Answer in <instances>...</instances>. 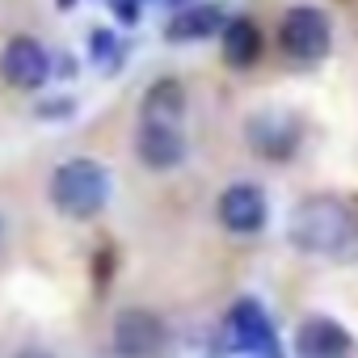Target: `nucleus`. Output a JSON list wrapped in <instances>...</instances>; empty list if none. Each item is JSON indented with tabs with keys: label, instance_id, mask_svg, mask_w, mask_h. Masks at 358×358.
Returning <instances> with one entry per match:
<instances>
[{
	"label": "nucleus",
	"instance_id": "f257e3e1",
	"mask_svg": "<svg viewBox=\"0 0 358 358\" xmlns=\"http://www.w3.org/2000/svg\"><path fill=\"white\" fill-rule=\"evenodd\" d=\"M287 236L295 249L303 253H337L350 245L354 236V215L341 199H329V194H316V199H303L295 211H291V224H287Z\"/></svg>",
	"mask_w": 358,
	"mask_h": 358
},
{
	"label": "nucleus",
	"instance_id": "f03ea898",
	"mask_svg": "<svg viewBox=\"0 0 358 358\" xmlns=\"http://www.w3.org/2000/svg\"><path fill=\"white\" fill-rule=\"evenodd\" d=\"M106 199H110V177L89 156H72V160H64L51 173V203L68 220H93V215H101Z\"/></svg>",
	"mask_w": 358,
	"mask_h": 358
},
{
	"label": "nucleus",
	"instance_id": "7ed1b4c3",
	"mask_svg": "<svg viewBox=\"0 0 358 358\" xmlns=\"http://www.w3.org/2000/svg\"><path fill=\"white\" fill-rule=\"evenodd\" d=\"M278 47H282V55L295 59V64H320V59L329 55V47H333V26H329V17H324L320 9L299 5V9H291V13L282 17V26H278Z\"/></svg>",
	"mask_w": 358,
	"mask_h": 358
},
{
	"label": "nucleus",
	"instance_id": "20e7f679",
	"mask_svg": "<svg viewBox=\"0 0 358 358\" xmlns=\"http://www.w3.org/2000/svg\"><path fill=\"white\" fill-rule=\"evenodd\" d=\"M114 354L118 358H156L169 341L164 320L152 308H127L114 316Z\"/></svg>",
	"mask_w": 358,
	"mask_h": 358
},
{
	"label": "nucleus",
	"instance_id": "39448f33",
	"mask_svg": "<svg viewBox=\"0 0 358 358\" xmlns=\"http://www.w3.org/2000/svg\"><path fill=\"white\" fill-rule=\"evenodd\" d=\"M51 76V55L38 38L30 34H17L5 43V51H0V80H5L9 89H22V93H34L43 89Z\"/></svg>",
	"mask_w": 358,
	"mask_h": 358
},
{
	"label": "nucleus",
	"instance_id": "423d86ee",
	"mask_svg": "<svg viewBox=\"0 0 358 358\" xmlns=\"http://www.w3.org/2000/svg\"><path fill=\"white\" fill-rule=\"evenodd\" d=\"M299 122L287 114V110H262V114H253L249 122H245V139H249V148L262 156V160H274V164H282V160H291L295 152H299Z\"/></svg>",
	"mask_w": 358,
	"mask_h": 358
},
{
	"label": "nucleus",
	"instance_id": "0eeeda50",
	"mask_svg": "<svg viewBox=\"0 0 358 358\" xmlns=\"http://www.w3.org/2000/svg\"><path fill=\"white\" fill-rule=\"evenodd\" d=\"M215 215L232 236H253V232L266 228V190L253 186V182H232L220 194Z\"/></svg>",
	"mask_w": 358,
	"mask_h": 358
},
{
	"label": "nucleus",
	"instance_id": "6e6552de",
	"mask_svg": "<svg viewBox=\"0 0 358 358\" xmlns=\"http://www.w3.org/2000/svg\"><path fill=\"white\" fill-rule=\"evenodd\" d=\"M228 333L241 350H253V354H266V358H278V337H274V324L266 316V308L257 299H236L232 312H228Z\"/></svg>",
	"mask_w": 358,
	"mask_h": 358
},
{
	"label": "nucleus",
	"instance_id": "1a4fd4ad",
	"mask_svg": "<svg viewBox=\"0 0 358 358\" xmlns=\"http://www.w3.org/2000/svg\"><path fill=\"white\" fill-rule=\"evenodd\" d=\"M135 156H139L152 173L177 169V164L186 160V131H182V127H148V122H139Z\"/></svg>",
	"mask_w": 358,
	"mask_h": 358
},
{
	"label": "nucleus",
	"instance_id": "9d476101",
	"mask_svg": "<svg viewBox=\"0 0 358 358\" xmlns=\"http://www.w3.org/2000/svg\"><path fill=\"white\" fill-rule=\"evenodd\" d=\"M350 350H354L350 333L329 316H308L295 333V354L299 358H350Z\"/></svg>",
	"mask_w": 358,
	"mask_h": 358
},
{
	"label": "nucleus",
	"instance_id": "9b49d317",
	"mask_svg": "<svg viewBox=\"0 0 358 358\" xmlns=\"http://www.w3.org/2000/svg\"><path fill=\"white\" fill-rule=\"evenodd\" d=\"M182 118H186V89H182V80H173V76L152 80L143 101H139V122H148V127H182Z\"/></svg>",
	"mask_w": 358,
	"mask_h": 358
},
{
	"label": "nucleus",
	"instance_id": "f8f14e48",
	"mask_svg": "<svg viewBox=\"0 0 358 358\" xmlns=\"http://www.w3.org/2000/svg\"><path fill=\"white\" fill-rule=\"evenodd\" d=\"M224 22H228V17H224L220 5H182V9L169 17L164 38H169V43H199V38L220 34Z\"/></svg>",
	"mask_w": 358,
	"mask_h": 358
},
{
	"label": "nucleus",
	"instance_id": "ddd939ff",
	"mask_svg": "<svg viewBox=\"0 0 358 358\" xmlns=\"http://www.w3.org/2000/svg\"><path fill=\"white\" fill-rule=\"evenodd\" d=\"M220 47H224L228 68H253L262 59V30H257V22L228 17L224 30H220Z\"/></svg>",
	"mask_w": 358,
	"mask_h": 358
},
{
	"label": "nucleus",
	"instance_id": "4468645a",
	"mask_svg": "<svg viewBox=\"0 0 358 358\" xmlns=\"http://www.w3.org/2000/svg\"><path fill=\"white\" fill-rule=\"evenodd\" d=\"M89 51H93V59L101 64V72H118L122 47H118V38H114L110 30H93V34H89Z\"/></svg>",
	"mask_w": 358,
	"mask_h": 358
},
{
	"label": "nucleus",
	"instance_id": "2eb2a0df",
	"mask_svg": "<svg viewBox=\"0 0 358 358\" xmlns=\"http://www.w3.org/2000/svg\"><path fill=\"white\" fill-rule=\"evenodd\" d=\"M17 358H51V354H47V350H22Z\"/></svg>",
	"mask_w": 358,
	"mask_h": 358
},
{
	"label": "nucleus",
	"instance_id": "dca6fc26",
	"mask_svg": "<svg viewBox=\"0 0 358 358\" xmlns=\"http://www.w3.org/2000/svg\"><path fill=\"white\" fill-rule=\"evenodd\" d=\"M55 5H59V9H64V13H68V9H72V5H76V0H55Z\"/></svg>",
	"mask_w": 358,
	"mask_h": 358
},
{
	"label": "nucleus",
	"instance_id": "f3484780",
	"mask_svg": "<svg viewBox=\"0 0 358 358\" xmlns=\"http://www.w3.org/2000/svg\"><path fill=\"white\" fill-rule=\"evenodd\" d=\"M101 5H114V0H101Z\"/></svg>",
	"mask_w": 358,
	"mask_h": 358
},
{
	"label": "nucleus",
	"instance_id": "a211bd4d",
	"mask_svg": "<svg viewBox=\"0 0 358 358\" xmlns=\"http://www.w3.org/2000/svg\"><path fill=\"white\" fill-rule=\"evenodd\" d=\"M139 5H143V0H139Z\"/></svg>",
	"mask_w": 358,
	"mask_h": 358
}]
</instances>
